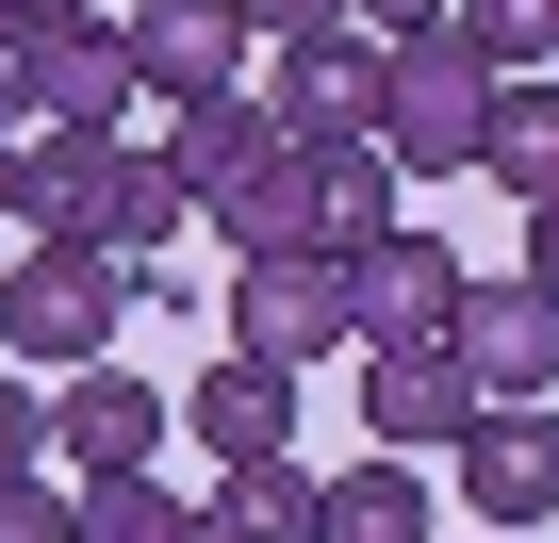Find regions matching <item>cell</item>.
<instances>
[{
  "label": "cell",
  "instance_id": "obj_27",
  "mask_svg": "<svg viewBox=\"0 0 559 543\" xmlns=\"http://www.w3.org/2000/svg\"><path fill=\"white\" fill-rule=\"evenodd\" d=\"M0 132H17V34H0Z\"/></svg>",
  "mask_w": 559,
  "mask_h": 543
},
{
  "label": "cell",
  "instance_id": "obj_20",
  "mask_svg": "<svg viewBox=\"0 0 559 543\" xmlns=\"http://www.w3.org/2000/svg\"><path fill=\"white\" fill-rule=\"evenodd\" d=\"M67 543H198V494H165L148 461L132 477H67Z\"/></svg>",
  "mask_w": 559,
  "mask_h": 543
},
{
  "label": "cell",
  "instance_id": "obj_13",
  "mask_svg": "<svg viewBox=\"0 0 559 543\" xmlns=\"http://www.w3.org/2000/svg\"><path fill=\"white\" fill-rule=\"evenodd\" d=\"M214 461H280V445H297V363H247V346H214L181 396H165Z\"/></svg>",
  "mask_w": 559,
  "mask_h": 543
},
{
  "label": "cell",
  "instance_id": "obj_11",
  "mask_svg": "<svg viewBox=\"0 0 559 543\" xmlns=\"http://www.w3.org/2000/svg\"><path fill=\"white\" fill-rule=\"evenodd\" d=\"M444 363H461L477 396H559V297H543V281H461Z\"/></svg>",
  "mask_w": 559,
  "mask_h": 543
},
{
  "label": "cell",
  "instance_id": "obj_29",
  "mask_svg": "<svg viewBox=\"0 0 559 543\" xmlns=\"http://www.w3.org/2000/svg\"><path fill=\"white\" fill-rule=\"evenodd\" d=\"M493 543H543V527H493Z\"/></svg>",
  "mask_w": 559,
  "mask_h": 543
},
{
  "label": "cell",
  "instance_id": "obj_5",
  "mask_svg": "<svg viewBox=\"0 0 559 543\" xmlns=\"http://www.w3.org/2000/svg\"><path fill=\"white\" fill-rule=\"evenodd\" d=\"M330 263H346V330H362V346H444V314H461V281H477L444 231H379V247H330Z\"/></svg>",
  "mask_w": 559,
  "mask_h": 543
},
{
  "label": "cell",
  "instance_id": "obj_7",
  "mask_svg": "<svg viewBox=\"0 0 559 543\" xmlns=\"http://www.w3.org/2000/svg\"><path fill=\"white\" fill-rule=\"evenodd\" d=\"M263 116H280V149H379V34H297L280 50V83H263Z\"/></svg>",
  "mask_w": 559,
  "mask_h": 543
},
{
  "label": "cell",
  "instance_id": "obj_1",
  "mask_svg": "<svg viewBox=\"0 0 559 543\" xmlns=\"http://www.w3.org/2000/svg\"><path fill=\"white\" fill-rule=\"evenodd\" d=\"M181 165L165 132H17V231L34 247H116V263H165L181 231Z\"/></svg>",
  "mask_w": 559,
  "mask_h": 543
},
{
  "label": "cell",
  "instance_id": "obj_17",
  "mask_svg": "<svg viewBox=\"0 0 559 543\" xmlns=\"http://www.w3.org/2000/svg\"><path fill=\"white\" fill-rule=\"evenodd\" d=\"M198 543H313V477H297V445H280V461H214Z\"/></svg>",
  "mask_w": 559,
  "mask_h": 543
},
{
  "label": "cell",
  "instance_id": "obj_26",
  "mask_svg": "<svg viewBox=\"0 0 559 543\" xmlns=\"http://www.w3.org/2000/svg\"><path fill=\"white\" fill-rule=\"evenodd\" d=\"M346 34H379V50L395 34H444V0H346Z\"/></svg>",
  "mask_w": 559,
  "mask_h": 543
},
{
  "label": "cell",
  "instance_id": "obj_12",
  "mask_svg": "<svg viewBox=\"0 0 559 543\" xmlns=\"http://www.w3.org/2000/svg\"><path fill=\"white\" fill-rule=\"evenodd\" d=\"M346 363H362V428H379L395 461H444V445H461V428L493 412V396H477V379H461L444 346H346Z\"/></svg>",
  "mask_w": 559,
  "mask_h": 543
},
{
  "label": "cell",
  "instance_id": "obj_24",
  "mask_svg": "<svg viewBox=\"0 0 559 543\" xmlns=\"http://www.w3.org/2000/svg\"><path fill=\"white\" fill-rule=\"evenodd\" d=\"M230 17H247L263 50H297V34H330V17H346V0H230Z\"/></svg>",
  "mask_w": 559,
  "mask_h": 543
},
{
  "label": "cell",
  "instance_id": "obj_21",
  "mask_svg": "<svg viewBox=\"0 0 559 543\" xmlns=\"http://www.w3.org/2000/svg\"><path fill=\"white\" fill-rule=\"evenodd\" d=\"M444 34L510 83V67H559V0H444Z\"/></svg>",
  "mask_w": 559,
  "mask_h": 543
},
{
  "label": "cell",
  "instance_id": "obj_8",
  "mask_svg": "<svg viewBox=\"0 0 559 543\" xmlns=\"http://www.w3.org/2000/svg\"><path fill=\"white\" fill-rule=\"evenodd\" d=\"M132 116V50H116V17H50V34H17V132H116Z\"/></svg>",
  "mask_w": 559,
  "mask_h": 543
},
{
  "label": "cell",
  "instance_id": "obj_18",
  "mask_svg": "<svg viewBox=\"0 0 559 543\" xmlns=\"http://www.w3.org/2000/svg\"><path fill=\"white\" fill-rule=\"evenodd\" d=\"M263 149H280V116H263L247 83H230V99H181V116H165V165H181V198H214V181H247Z\"/></svg>",
  "mask_w": 559,
  "mask_h": 543
},
{
  "label": "cell",
  "instance_id": "obj_22",
  "mask_svg": "<svg viewBox=\"0 0 559 543\" xmlns=\"http://www.w3.org/2000/svg\"><path fill=\"white\" fill-rule=\"evenodd\" d=\"M34 461H50V396L0 363V477H34Z\"/></svg>",
  "mask_w": 559,
  "mask_h": 543
},
{
  "label": "cell",
  "instance_id": "obj_16",
  "mask_svg": "<svg viewBox=\"0 0 559 543\" xmlns=\"http://www.w3.org/2000/svg\"><path fill=\"white\" fill-rule=\"evenodd\" d=\"M198 214L230 231V263H280V247H313V165H297V149H263V165H247V181H214Z\"/></svg>",
  "mask_w": 559,
  "mask_h": 543
},
{
  "label": "cell",
  "instance_id": "obj_19",
  "mask_svg": "<svg viewBox=\"0 0 559 543\" xmlns=\"http://www.w3.org/2000/svg\"><path fill=\"white\" fill-rule=\"evenodd\" d=\"M297 165H313V247H379V231H412V214H395L412 181H395L379 149H297Z\"/></svg>",
  "mask_w": 559,
  "mask_h": 543
},
{
  "label": "cell",
  "instance_id": "obj_3",
  "mask_svg": "<svg viewBox=\"0 0 559 543\" xmlns=\"http://www.w3.org/2000/svg\"><path fill=\"white\" fill-rule=\"evenodd\" d=\"M116 330H132V263H116V247H34V263H0V363L67 379V363H116Z\"/></svg>",
  "mask_w": 559,
  "mask_h": 543
},
{
  "label": "cell",
  "instance_id": "obj_28",
  "mask_svg": "<svg viewBox=\"0 0 559 543\" xmlns=\"http://www.w3.org/2000/svg\"><path fill=\"white\" fill-rule=\"evenodd\" d=\"M0 231H17V132H0Z\"/></svg>",
  "mask_w": 559,
  "mask_h": 543
},
{
  "label": "cell",
  "instance_id": "obj_2",
  "mask_svg": "<svg viewBox=\"0 0 559 543\" xmlns=\"http://www.w3.org/2000/svg\"><path fill=\"white\" fill-rule=\"evenodd\" d=\"M477 132H493V67H477L461 34H395V50H379V165H395V181H461Z\"/></svg>",
  "mask_w": 559,
  "mask_h": 543
},
{
  "label": "cell",
  "instance_id": "obj_25",
  "mask_svg": "<svg viewBox=\"0 0 559 543\" xmlns=\"http://www.w3.org/2000/svg\"><path fill=\"white\" fill-rule=\"evenodd\" d=\"M510 281H543V297H559V198H526V231H510Z\"/></svg>",
  "mask_w": 559,
  "mask_h": 543
},
{
  "label": "cell",
  "instance_id": "obj_9",
  "mask_svg": "<svg viewBox=\"0 0 559 543\" xmlns=\"http://www.w3.org/2000/svg\"><path fill=\"white\" fill-rule=\"evenodd\" d=\"M444 461H461V510L477 527H559V412L543 396H493Z\"/></svg>",
  "mask_w": 559,
  "mask_h": 543
},
{
  "label": "cell",
  "instance_id": "obj_15",
  "mask_svg": "<svg viewBox=\"0 0 559 543\" xmlns=\"http://www.w3.org/2000/svg\"><path fill=\"white\" fill-rule=\"evenodd\" d=\"M444 510H428V477L379 445V461H346V477H313V543H428Z\"/></svg>",
  "mask_w": 559,
  "mask_h": 543
},
{
  "label": "cell",
  "instance_id": "obj_4",
  "mask_svg": "<svg viewBox=\"0 0 559 543\" xmlns=\"http://www.w3.org/2000/svg\"><path fill=\"white\" fill-rule=\"evenodd\" d=\"M214 330L247 346V363H346L362 330H346V263L330 247H280V263H230V297H214Z\"/></svg>",
  "mask_w": 559,
  "mask_h": 543
},
{
  "label": "cell",
  "instance_id": "obj_6",
  "mask_svg": "<svg viewBox=\"0 0 559 543\" xmlns=\"http://www.w3.org/2000/svg\"><path fill=\"white\" fill-rule=\"evenodd\" d=\"M116 50H132V99H230L247 83V17L230 0H116Z\"/></svg>",
  "mask_w": 559,
  "mask_h": 543
},
{
  "label": "cell",
  "instance_id": "obj_10",
  "mask_svg": "<svg viewBox=\"0 0 559 543\" xmlns=\"http://www.w3.org/2000/svg\"><path fill=\"white\" fill-rule=\"evenodd\" d=\"M165 428H181V412H165L132 363H67V379H50V477H132Z\"/></svg>",
  "mask_w": 559,
  "mask_h": 543
},
{
  "label": "cell",
  "instance_id": "obj_23",
  "mask_svg": "<svg viewBox=\"0 0 559 543\" xmlns=\"http://www.w3.org/2000/svg\"><path fill=\"white\" fill-rule=\"evenodd\" d=\"M0 543H67V477H50V461L0 477Z\"/></svg>",
  "mask_w": 559,
  "mask_h": 543
},
{
  "label": "cell",
  "instance_id": "obj_14",
  "mask_svg": "<svg viewBox=\"0 0 559 543\" xmlns=\"http://www.w3.org/2000/svg\"><path fill=\"white\" fill-rule=\"evenodd\" d=\"M477 181H510V214H526V198H559V67H510V83H493Z\"/></svg>",
  "mask_w": 559,
  "mask_h": 543
}]
</instances>
